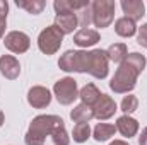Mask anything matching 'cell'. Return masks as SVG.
<instances>
[{
    "mask_svg": "<svg viewBox=\"0 0 147 145\" xmlns=\"http://www.w3.org/2000/svg\"><path fill=\"white\" fill-rule=\"evenodd\" d=\"M101 91L94 85V84H86L80 91H79V97H80V101H82V104H86V106H89V108H92L96 103H98V99L101 97Z\"/></svg>",
    "mask_w": 147,
    "mask_h": 145,
    "instance_id": "16",
    "label": "cell"
},
{
    "mask_svg": "<svg viewBox=\"0 0 147 145\" xmlns=\"http://www.w3.org/2000/svg\"><path fill=\"white\" fill-rule=\"evenodd\" d=\"M99 39H101L99 33H98L96 29H89V28H86V29H79V31L74 34V43H75L77 46H80V48L94 46Z\"/></svg>",
    "mask_w": 147,
    "mask_h": 145,
    "instance_id": "15",
    "label": "cell"
},
{
    "mask_svg": "<svg viewBox=\"0 0 147 145\" xmlns=\"http://www.w3.org/2000/svg\"><path fill=\"white\" fill-rule=\"evenodd\" d=\"M137 43L142 46V48H147V22L142 24L139 28V34H137Z\"/></svg>",
    "mask_w": 147,
    "mask_h": 145,
    "instance_id": "27",
    "label": "cell"
},
{
    "mask_svg": "<svg viewBox=\"0 0 147 145\" xmlns=\"http://www.w3.org/2000/svg\"><path fill=\"white\" fill-rule=\"evenodd\" d=\"M0 73L9 79V80H14L19 77L21 73V63L16 56L12 55H2L0 56Z\"/></svg>",
    "mask_w": 147,
    "mask_h": 145,
    "instance_id": "11",
    "label": "cell"
},
{
    "mask_svg": "<svg viewBox=\"0 0 147 145\" xmlns=\"http://www.w3.org/2000/svg\"><path fill=\"white\" fill-rule=\"evenodd\" d=\"M3 121H5V114H3V111L0 109V126L3 125Z\"/></svg>",
    "mask_w": 147,
    "mask_h": 145,
    "instance_id": "30",
    "label": "cell"
},
{
    "mask_svg": "<svg viewBox=\"0 0 147 145\" xmlns=\"http://www.w3.org/2000/svg\"><path fill=\"white\" fill-rule=\"evenodd\" d=\"M75 15H77V21H79V26L82 29H86L91 22H92V9H91V3L84 5L82 9L75 10Z\"/></svg>",
    "mask_w": 147,
    "mask_h": 145,
    "instance_id": "23",
    "label": "cell"
},
{
    "mask_svg": "<svg viewBox=\"0 0 147 145\" xmlns=\"http://www.w3.org/2000/svg\"><path fill=\"white\" fill-rule=\"evenodd\" d=\"M121 9H123V17L137 22L144 17L146 14V5L142 0H121Z\"/></svg>",
    "mask_w": 147,
    "mask_h": 145,
    "instance_id": "12",
    "label": "cell"
},
{
    "mask_svg": "<svg viewBox=\"0 0 147 145\" xmlns=\"http://www.w3.org/2000/svg\"><path fill=\"white\" fill-rule=\"evenodd\" d=\"M89 137H91V126H89V123H77L74 126V130H72L74 142L84 144V142H87Z\"/></svg>",
    "mask_w": 147,
    "mask_h": 145,
    "instance_id": "22",
    "label": "cell"
},
{
    "mask_svg": "<svg viewBox=\"0 0 147 145\" xmlns=\"http://www.w3.org/2000/svg\"><path fill=\"white\" fill-rule=\"evenodd\" d=\"M116 132H120L127 138H132L139 132V121L135 118H132L130 114H123L116 119Z\"/></svg>",
    "mask_w": 147,
    "mask_h": 145,
    "instance_id": "13",
    "label": "cell"
},
{
    "mask_svg": "<svg viewBox=\"0 0 147 145\" xmlns=\"http://www.w3.org/2000/svg\"><path fill=\"white\" fill-rule=\"evenodd\" d=\"M62 125H65V123L57 114H39L31 121L29 130L24 137V142H26V145H45L46 137L48 135L51 137V133Z\"/></svg>",
    "mask_w": 147,
    "mask_h": 145,
    "instance_id": "2",
    "label": "cell"
},
{
    "mask_svg": "<svg viewBox=\"0 0 147 145\" xmlns=\"http://www.w3.org/2000/svg\"><path fill=\"white\" fill-rule=\"evenodd\" d=\"M62 43H63V33L55 24L45 28L38 36V48L45 55H55L60 50Z\"/></svg>",
    "mask_w": 147,
    "mask_h": 145,
    "instance_id": "4",
    "label": "cell"
},
{
    "mask_svg": "<svg viewBox=\"0 0 147 145\" xmlns=\"http://www.w3.org/2000/svg\"><path fill=\"white\" fill-rule=\"evenodd\" d=\"M70 118L75 123H89L94 118V111H92V108H89V106L80 103L70 111Z\"/></svg>",
    "mask_w": 147,
    "mask_h": 145,
    "instance_id": "19",
    "label": "cell"
},
{
    "mask_svg": "<svg viewBox=\"0 0 147 145\" xmlns=\"http://www.w3.org/2000/svg\"><path fill=\"white\" fill-rule=\"evenodd\" d=\"M51 140H53L55 145H70V137H69V133H67L65 125L58 126V128L51 133Z\"/></svg>",
    "mask_w": 147,
    "mask_h": 145,
    "instance_id": "24",
    "label": "cell"
},
{
    "mask_svg": "<svg viewBox=\"0 0 147 145\" xmlns=\"http://www.w3.org/2000/svg\"><path fill=\"white\" fill-rule=\"evenodd\" d=\"M116 132V126L110 125V123H98L94 132H92V137L96 142H106L108 138H111Z\"/></svg>",
    "mask_w": 147,
    "mask_h": 145,
    "instance_id": "20",
    "label": "cell"
},
{
    "mask_svg": "<svg viewBox=\"0 0 147 145\" xmlns=\"http://www.w3.org/2000/svg\"><path fill=\"white\" fill-rule=\"evenodd\" d=\"M91 9H92V24L103 29L113 22L116 3L113 0H94L91 3Z\"/></svg>",
    "mask_w": 147,
    "mask_h": 145,
    "instance_id": "5",
    "label": "cell"
},
{
    "mask_svg": "<svg viewBox=\"0 0 147 145\" xmlns=\"http://www.w3.org/2000/svg\"><path fill=\"white\" fill-rule=\"evenodd\" d=\"M92 111H94V118H98L99 121L110 119L111 116H115V113H116V103H115V99L111 96L101 94L98 103L92 106Z\"/></svg>",
    "mask_w": 147,
    "mask_h": 145,
    "instance_id": "9",
    "label": "cell"
},
{
    "mask_svg": "<svg viewBox=\"0 0 147 145\" xmlns=\"http://www.w3.org/2000/svg\"><path fill=\"white\" fill-rule=\"evenodd\" d=\"M7 12H9V3L5 0H0V39L5 34L7 28Z\"/></svg>",
    "mask_w": 147,
    "mask_h": 145,
    "instance_id": "26",
    "label": "cell"
},
{
    "mask_svg": "<svg viewBox=\"0 0 147 145\" xmlns=\"http://www.w3.org/2000/svg\"><path fill=\"white\" fill-rule=\"evenodd\" d=\"M16 5L19 7V9H24L28 14H33V15H38V14H41L43 12V9H45V2L43 0H17L16 2Z\"/></svg>",
    "mask_w": 147,
    "mask_h": 145,
    "instance_id": "21",
    "label": "cell"
},
{
    "mask_svg": "<svg viewBox=\"0 0 147 145\" xmlns=\"http://www.w3.org/2000/svg\"><path fill=\"white\" fill-rule=\"evenodd\" d=\"M3 44L9 51L16 53V55H21V53H26L31 46V39L26 33L22 31H10L9 34H5L3 38Z\"/></svg>",
    "mask_w": 147,
    "mask_h": 145,
    "instance_id": "8",
    "label": "cell"
},
{
    "mask_svg": "<svg viewBox=\"0 0 147 145\" xmlns=\"http://www.w3.org/2000/svg\"><path fill=\"white\" fill-rule=\"evenodd\" d=\"M120 108H121V111H123L125 114H130V113L137 111V108H139V99H137L135 96L128 94V96H125V97H123V101H121Z\"/></svg>",
    "mask_w": 147,
    "mask_h": 145,
    "instance_id": "25",
    "label": "cell"
},
{
    "mask_svg": "<svg viewBox=\"0 0 147 145\" xmlns=\"http://www.w3.org/2000/svg\"><path fill=\"white\" fill-rule=\"evenodd\" d=\"M110 72V60L105 50H91L86 51V65L84 73L92 75L94 79H106Z\"/></svg>",
    "mask_w": 147,
    "mask_h": 145,
    "instance_id": "3",
    "label": "cell"
},
{
    "mask_svg": "<svg viewBox=\"0 0 147 145\" xmlns=\"http://www.w3.org/2000/svg\"><path fill=\"white\" fill-rule=\"evenodd\" d=\"M115 33L121 38H130L137 33V26L134 21H130L127 17H120L115 21Z\"/></svg>",
    "mask_w": 147,
    "mask_h": 145,
    "instance_id": "17",
    "label": "cell"
},
{
    "mask_svg": "<svg viewBox=\"0 0 147 145\" xmlns=\"http://www.w3.org/2000/svg\"><path fill=\"white\" fill-rule=\"evenodd\" d=\"M28 103H29V106L36 109L46 108L51 103V92L43 85H34L28 91Z\"/></svg>",
    "mask_w": 147,
    "mask_h": 145,
    "instance_id": "10",
    "label": "cell"
},
{
    "mask_svg": "<svg viewBox=\"0 0 147 145\" xmlns=\"http://www.w3.org/2000/svg\"><path fill=\"white\" fill-rule=\"evenodd\" d=\"M53 94H55V97L60 104H63V106L72 104L79 97L77 80H74L72 77H63V79L57 80L55 85H53Z\"/></svg>",
    "mask_w": 147,
    "mask_h": 145,
    "instance_id": "6",
    "label": "cell"
},
{
    "mask_svg": "<svg viewBox=\"0 0 147 145\" xmlns=\"http://www.w3.org/2000/svg\"><path fill=\"white\" fill-rule=\"evenodd\" d=\"M146 63L147 60L144 55H140L137 51L128 53L125 62L118 65V68L110 82V89L115 94H127V92L134 91V87L137 85L139 75L146 68Z\"/></svg>",
    "mask_w": 147,
    "mask_h": 145,
    "instance_id": "1",
    "label": "cell"
},
{
    "mask_svg": "<svg viewBox=\"0 0 147 145\" xmlns=\"http://www.w3.org/2000/svg\"><path fill=\"white\" fill-rule=\"evenodd\" d=\"M106 55H108V60L115 62V63H123L125 58L128 56V50H127V44L125 43H115L111 44L110 48L106 50Z\"/></svg>",
    "mask_w": 147,
    "mask_h": 145,
    "instance_id": "18",
    "label": "cell"
},
{
    "mask_svg": "<svg viewBox=\"0 0 147 145\" xmlns=\"http://www.w3.org/2000/svg\"><path fill=\"white\" fill-rule=\"evenodd\" d=\"M55 26L63 33V34H70L74 33V29L79 26L77 15L75 12H62L55 15Z\"/></svg>",
    "mask_w": 147,
    "mask_h": 145,
    "instance_id": "14",
    "label": "cell"
},
{
    "mask_svg": "<svg viewBox=\"0 0 147 145\" xmlns=\"http://www.w3.org/2000/svg\"><path fill=\"white\" fill-rule=\"evenodd\" d=\"M84 63H86V51H74V50L65 51L58 60V67L63 72L84 73Z\"/></svg>",
    "mask_w": 147,
    "mask_h": 145,
    "instance_id": "7",
    "label": "cell"
},
{
    "mask_svg": "<svg viewBox=\"0 0 147 145\" xmlns=\"http://www.w3.org/2000/svg\"><path fill=\"white\" fill-rule=\"evenodd\" d=\"M139 145H147V126L142 130V133L139 137Z\"/></svg>",
    "mask_w": 147,
    "mask_h": 145,
    "instance_id": "28",
    "label": "cell"
},
{
    "mask_svg": "<svg viewBox=\"0 0 147 145\" xmlns=\"http://www.w3.org/2000/svg\"><path fill=\"white\" fill-rule=\"evenodd\" d=\"M110 145H128V144H127L125 140H113Z\"/></svg>",
    "mask_w": 147,
    "mask_h": 145,
    "instance_id": "29",
    "label": "cell"
}]
</instances>
